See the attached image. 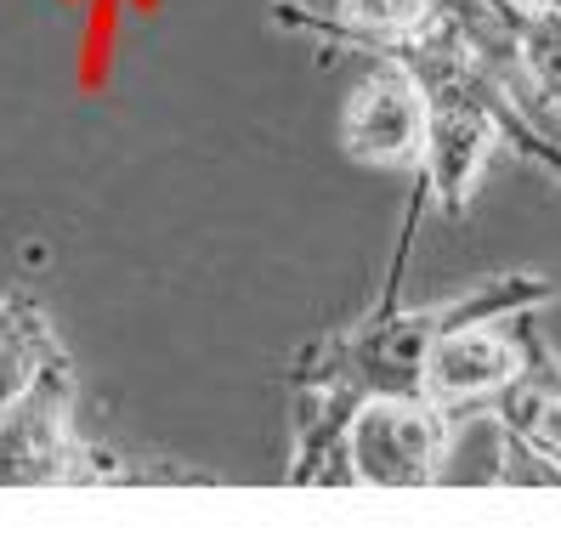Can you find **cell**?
<instances>
[{
	"label": "cell",
	"instance_id": "8992f818",
	"mask_svg": "<svg viewBox=\"0 0 561 538\" xmlns=\"http://www.w3.org/2000/svg\"><path fill=\"white\" fill-rule=\"evenodd\" d=\"M341 148L369 171H420L425 159V85L409 62L375 57V69L341 103Z\"/></svg>",
	"mask_w": 561,
	"mask_h": 538
},
{
	"label": "cell",
	"instance_id": "8fae6325",
	"mask_svg": "<svg viewBox=\"0 0 561 538\" xmlns=\"http://www.w3.org/2000/svg\"><path fill=\"white\" fill-rule=\"evenodd\" d=\"M516 7H534V12H561V0H516Z\"/></svg>",
	"mask_w": 561,
	"mask_h": 538
},
{
	"label": "cell",
	"instance_id": "30bf717a",
	"mask_svg": "<svg viewBox=\"0 0 561 538\" xmlns=\"http://www.w3.org/2000/svg\"><path fill=\"white\" fill-rule=\"evenodd\" d=\"M500 12L527 69V85H534L545 108V125L561 148V12H534V7H516V0H500Z\"/></svg>",
	"mask_w": 561,
	"mask_h": 538
},
{
	"label": "cell",
	"instance_id": "52a82bcc",
	"mask_svg": "<svg viewBox=\"0 0 561 538\" xmlns=\"http://www.w3.org/2000/svg\"><path fill=\"white\" fill-rule=\"evenodd\" d=\"M273 23L312 35L323 51L386 57L443 18V0H273Z\"/></svg>",
	"mask_w": 561,
	"mask_h": 538
},
{
	"label": "cell",
	"instance_id": "3957f363",
	"mask_svg": "<svg viewBox=\"0 0 561 538\" xmlns=\"http://www.w3.org/2000/svg\"><path fill=\"white\" fill-rule=\"evenodd\" d=\"M75 363H57L0 409V488H125L137 482L119 454L75 425Z\"/></svg>",
	"mask_w": 561,
	"mask_h": 538
},
{
	"label": "cell",
	"instance_id": "5b68a950",
	"mask_svg": "<svg viewBox=\"0 0 561 538\" xmlns=\"http://www.w3.org/2000/svg\"><path fill=\"white\" fill-rule=\"evenodd\" d=\"M527 329H534V312H505V318H477V323L448 329L425 352L420 397H432L454 420L482 414L527 368Z\"/></svg>",
	"mask_w": 561,
	"mask_h": 538
},
{
	"label": "cell",
	"instance_id": "277c9868",
	"mask_svg": "<svg viewBox=\"0 0 561 538\" xmlns=\"http://www.w3.org/2000/svg\"><path fill=\"white\" fill-rule=\"evenodd\" d=\"M454 414L420 391L363 397L346 420V477L357 488H432L454 448Z\"/></svg>",
	"mask_w": 561,
	"mask_h": 538
},
{
	"label": "cell",
	"instance_id": "7a4b0ae2",
	"mask_svg": "<svg viewBox=\"0 0 561 538\" xmlns=\"http://www.w3.org/2000/svg\"><path fill=\"white\" fill-rule=\"evenodd\" d=\"M386 57L409 62L414 80L425 85V159L414 171V187L425 205H437L443 216H466L493 153H505V148L527 164H539L550 182H561V148L527 125L511 85L493 75V62L454 23L448 7L425 35L403 41Z\"/></svg>",
	"mask_w": 561,
	"mask_h": 538
},
{
	"label": "cell",
	"instance_id": "6da1fadb",
	"mask_svg": "<svg viewBox=\"0 0 561 538\" xmlns=\"http://www.w3.org/2000/svg\"><path fill=\"white\" fill-rule=\"evenodd\" d=\"M425 210V198L414 187V205L398 232V255L386 273V295L375 312H363L346 329L312 334L307 346H295L284 363V380L295 391V443L284 482L289 488H312V482H352L346 477V420L363 397H386V391H420V368L448 329L477 323V318H505V312H539L556 300V284L539 273H493L477 278L471 289L425 300V307H398V284H403V261L414 244V221Z\"/></svg>",
	"mask_w": 561,
	"mask_h": 538
},
{
	"label": "cell",
	"instance_id": "ba28073f",
	"mask_svg": "<svg viewBox=\"0 0 561 538\" xmlns=\"http://www.w3.org/2000/svg\"><path fill=\"white\" fill-rule=\"evenodd\" d=\"M493 431L522 443L534 459H545L561 482V357L539 329H527V368L482 409Z\"/></svg>",
	"mask_w": 561,
	"mask_h": 538
},
{
	"label": "cell",
	"instance_id": "9c48e42d",
	"mask_svg": "<svg viewBox=\"0 0 561 538\" xmlns=\"http://www.w3.org/2000/svg\"><path fill=\"white\" fill-rule=\"evenodd\" d=\"M57 363H69V352H62L41 300L23 295V289L0 295V409H7L12 397H23Z\"/></svg>",
	"mask_w": 561,
	"mask_h": 538
}]
</instances>
